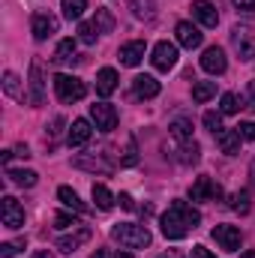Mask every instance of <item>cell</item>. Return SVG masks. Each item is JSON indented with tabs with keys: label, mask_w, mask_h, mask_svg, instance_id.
<instances>
[{
	"label": "cell",
	"mask_w": 255,
	"mask_h": 258,
	"mask_svg": "<svg viewBox=\"0 0 255 258\" xmlns=\"http://www.w3.org/2000/svg\"><path fill=\"white\" fill-rule=\"evenodd\" d=\"M201 225V213L186 204V201H174L165 213H162V234L168 240H183L186 234H192Z\"/></svg>",
	"instance_id": "6da1fadb"
},
{
	"label": "cell",
	"mask_w": 255,
	"mask_h": 258,
	"mask_svg": "<svg viewBox=\"0 0 255 258\" xmlns=\"http://www.w3.org/2000/svg\"><path fill=\"white\" fill-rule=\"evenodd\" d=\"M111 237H114L123 249H144V246H150V240H153L144 225H132V222L114 225V228H111Z\"/></svg>",
	"instance_id": "7a4b0ae2"
},
{
	"label": "cell",
	"mask_w": 255,
	"mask_h": 258,
	"mask_svg": "<svg viewBox=\"0 0 255 258\" xmlns=\"http://www.w3.org/2000/svg\"><path fill=\"white\" fill-rule=\"evenodd\" d=\"M54 93L60 102H78L87 93V84L75 75H54Z\"/></svg>",
	"instance_id": "3957f363"
},
{
	"label": "cell",
	"mask_w": 255,
	"mask_h": 258,
	"mask_svg": "<svg viewBox=\"0 0 255 258\" xmlns=\"http://www.w3.org/2000/svg\"><path fill=\"white\" fill-rule=\"evenodd\" d=\"M231 45H234V51H237V57L243 63L255 60V33L249 27H234L231 30Z\"/></svg>",
	"instance_id": "277c9868"
},
{
	"label": "cell",
	"mask_w": 255,
	"mask_h": 258,
	"mask_svg": "<svg viewBox=\"0 0 255 258\" xmlns=\"http://www.w3.org/2000/svg\"><path fill=\"white\" fill-rule=\"evenodd\" d=\"M57 24H60V21H57L51 12H33V18H30V33H33L36 42H45L48 36L57 33Z\"/></svg>",
	"instance_id": "5b68a950"
},
{
	"label": "cell",
	"mask_w": 255,
	"mask_h": 258,
	"mask_svg": "<svg viewBox=\"0 0 255 258\" xmlns=\"http://www.w3.org/2000/svg\"><path fill=\"white\" fill-rule=\"evenodd\" d=\"M210 237H213L216 246L225 249V252H237L240 243H243V234H240V228H234V225H216V228L210 231Z\"/></svg>",
	"instance_id": "8992f818"
},
{
	"label": "cell",
	"mask_w": 255,
	"mask_h": 258,
	"mask_svg": "<svg viewBox=\"0 0 255 258\" xmlns=\"http://www.w3.org/2000/svg\"><path fill=\"white\" fill-rule=\"evenodd\" d=\"M0 222L6 228H21L24 225V207L12 195H3L0 198Z\"/></svg>",
	"instance_id": "52a82bcc"
},
{
	"label": "cell",
	"mask_w": 255,
	"mask_h": 258,
	"mask_svg": "<svg viewBox=\"0 0 255 258\" xmlns=\"http://www.w3.org/2000/svg\"><path fill=\"white\" fill-rule=\"evenodd\" d=\"M150 63L159 72H168L171 66L177 63V45L174 42H156L153 51H150Z\"/></svg>",
	"instance_id": "ba28073f"
},
{
	"label": "cell",
	"mask_w": 255,
	"mask_h": 258,
	"mask_svg": "<svg viewBox=\"0 0 255 258\" xmlns=\"http://www.w3.org/2000/svg\"><path fill=\"white\" fill-rule=\"evenodd\" d=\"M90 120L96 123L99 132H111L117 126V108L108 102H96V105H90Z\"/></svg>",
	"instance_id": "9c48e42d"
},
{
	"label": "cell",
	"mask_w": 255,
	"mask_h": 258,
	"mask_svg": "<svg viewBox=\"0 0 255 258\" xmlns=\"http://www.w3.org/2000/svg\"><path fill=\"white\" fill-rule=\"evenodd\" d=\"M189 198L192 201H216V198H222V186L213 177H198L189 189Z\"/></svg>",
	"instance_id": "30bf717a"
},
{
	"label": "cell",
	"mask_w": 255,
	"mask_h": 258,
	"mask_svg": "<svg viewBox=\"0 0 255 258\" xmlns=\"http://www.w3.org/2000/svg\"><path fill=\"white\" fill-rule=\"evenodd\" d=\"M201 69H204V72H210V75H222V72L228 69L225 51H222L219 45H210V48H204V54H201Z\"/></svg>",
	"instance_id": "8fae6325"
},
{
	"label": "cell",
	"mask_w": 255,
	"mask_h": 258,
	"mask_svg": "<svg viewBox=\"0 0 255 258\" xmlns=\"http://www.w3.org/2000/svg\"><path fill=\"white\" fill-rule=\"evenodd\" d=\"M192 18L201 24V27H216L219 24V12L210 0H192Z\"/></svg>",
	"instance_id": "7c38bea8"
},
{
	"label": "cell",
	"mask_w": 255,
	"mask_h": 258,
	"mask_svg": "<svg viewBox=\"0 0 255 258\" xmlns=\"http://www.w3.org/2000/svg\"><path fill=\"white\" fill-rule=\"evenodd\" d=\"M87 240H90V228H84V225H81V228H75V231H69V234H60V237L54 240V246H57L60 252L69 255V252H75L78 246H84Z\"/></svg>",
	"instance_id": "4fadbf2b"
},
{
	"label": "cell",
	"mask_w": 255,
	"mask_h": 258,
	"mask_svg": "<svg viewBox=\"0 0 255 258\" xmlns=\"http://www.w3.org/2000/svg\"><path fill=\"white\" fill-rule=\"evenodd\" d=\"M45 102V75H42V63L33 60L30 63V105H42Z\"/></svg>",
	"instance_id": "5bb4252c"
},
{
	"label": "cell",
	"mask_w": 255,
	"mask_h": 258,
	"mask_svg": "<svg viewBox=\"0 0 255 258\" xmlns=\"http://www.w3.org/2000/svg\"><path fill=\"white\" fill-rule=\"evenodd\" d=\"M159 81L153 78V75H135L132 78V93L138 96V99H153V96H159Z\"/></svg>",
	"instance_id": "9a60e30c"
},
{
	"label": "cell",
	"mask_w": 255,
	"mask_h": 258,
	"mask_svg": "<svg viewBox=\"0 0 255 258\" xmlns=\"http://www.w3.org/2000/svg\"><path fill=\"white\" fill-rule=\"evenodd\" d=\"M117 81H120L117 69H111V66H102V69L96 72V93H99V96H111V93L117 90Z\"/></svg>",
	"instance_id": "2e32d148"
},
{
	"label": "cell",
	"mask_w": 255,
	"mask_h": 258,
	"mask_svg": "<svg viewBox=\"0 0 255 258\" xmlns=\"http://www.w3.org/2000/svg\"><path fill=\"white\" fill-rule=\"evenodd\" d=\"M144 51H147V45L141 42V39H132V42H126V45H120V63L123 66H138L141 60H144Z\"/></svg>",
	"instance_id": "e0dca14e"
},
{
	"label": "cell",
	"mask_w": 255,
	"mask_h": 258,
	"mask_svg": "<svg viewBox=\"0 0 255 258\" xmlns=\"http://www.w3.org/2000/svg\"><path fill=\"white\" fill-rule=\"evenodd\" d=\"M93 135V129H90V120H72V126L66 132V141H69V147H81V144H87V138Z\"/></svg>",
	"instance_id": "ac0fdd59"
},
{
	"label": "cell",
	"mask_w": 255,
	"mask_h": 258,
	"mask_svg": "<svg viewBox=\"0 0 255 258\" xmlns=\"http://www.w3.org/2000/svg\"><path fill=\"white\" fill-rule=\"evenodd\" d=\"M177 42L183 48H198L201 45V30L192 24V21H180L177 24Z\"/></svg>",
	"instance_id": "d6986e66"
},
{
	"label": "cell",
	"mask_w": 255,
	"mask_h": 258,
	"mask_svg": "<svg viewBox=\"0 0 255 258\" xmlns=\"http://www.w3.org/2000/svg\"><path fill=\"white\" fill-rule=\"evenodd\" d=\"M216 141H219L222 153H228V156H237V153H240V132H237V129H222V132L216 135Z\"/></svg>",
	"instance_id": "ffe728a7"
},
{
	"label": "cell",
	"mask_w": 255,
	"mask_h": 258,
	"mask_svg": "<svg viewBox=\"0 0 255 258\" xmlns=\"http://www.w3.org/2000/svg\"><path fill=\"white\" fill-rule=\"evenodd\" d=\"M72 165H75V168H84V171H105V174L114 168V165H111V162H105L102 156H75V159H72Z\"/></svg>",
	"instance_id": "44dd1931"
},
{
	"label": "cell",
	"mask_w": 255,
	"mask_h": 258,
	"mask_svg": "<svg viewBox=\"0 0 255 258\" xmlns=\"http://www.w3.org/2000/svg\"><path fill=\"white\" fill-rule=\"evenodd\" d=\"M201 159V147H198V141H180V147H177V162H183V165H195Z\"/></svg>",
	"instance_id": "7402d4cb"
},
{
	"label": "cell",
	"mask_w": 255,
	"mask_h": 258,
	"mask_svg": "<svg viewBox=\"0 0 255 258\" xmlns=\"http://www.w3.org/2000/svg\"><path fill=\"white\" fill-rule=\"evenodd\" d=\"M57 198H60V204H63V207H69V210H75V213H87V204L78 198V192H75V189L60 186V189H57Z\"/></svg>",
	"instance_id": "603a6c76"
},
{
	"label": "cell",
	"mask_w": 255,
	"mask_h": 258,
	"mask_svg": "<svg viewBox=\"0 0 255 258\" xmlns=\"http://www.w3.org/2000/svg\"><path fill=\"white\" fill-rule=\"evenodd\" d=\"M6 177L15 183V186H24V189H30V186H36V180H39V174L36 171H30V168H18V171H6Z\"/></svg>",
	"instance_id": "cb8c5ba5"
},
{
	"label": "cell",
	"mask_w": 255,
	"mask_h": 258,
	"mask_svg": "<svg viewBox=\"0 0 255 258\" xmlns=\"http://www.w3.org/2000/svg\"><path fill=\"white\" fill-rule=\"evenodd\" d=\"M216 96V81H195L192 84V99L201 105V102H207V99H213Z\"/></svg>",
	"instance_id": "d4e9b609"
},
{
	"label": "cell",
	"mask_w": 255,
	"mask_h": 258,
	"mask_svg": "<svg viewBox=\"0 0 255 258\" xmlns=\"http://www.w3.org/2000/svg\"><path fill=\"white\" fill-rule=\"evenodd\" d=\"M60 9H63V18L81 21V15H84V9H87V0H60Z\"/></svg>",
	"instance_id": "484cf974"
},
{
	"label": "cell",
	"mask_w": 255,
	"mask_h": 258,
	"mask_svg": "<svg viewBox=\"0 0 255 258\" xmlns=\"http://www.w3.org/2000/svg\"><path fill=\"white\" fill-rule=\"evenodd\" d=\"M93 201H96V207L99 210H111L114 207V195L108 192V186H102V183H93Z\"/></svg>",
	"instance_id": "4316f807"
},
{
	"label": "cell",
	"mask_w": 255,
	"mask_h": 258,
	"mask_svg": "<svg viewBox=\"0 0 255 258\" xmlns=\"http://www.w3.org/2000/svg\"><path fill=\"white\" fill-rule=\"evenodd\" d=\"M75 60V39H60L57 51H54V63H72Z\"/></svg>",
	"instance_id": "83f0119b"
},
{
	"label": "cell",
	"mask_w": 255,
	"mask_h": 258,
	"mask_svg": "<svg viewBox=\"0 0 255 258\" xmlns=\"http://www.w3.org/2000/svg\"><path fill=\"white\" fill-rule=\"evenodd\" d=\"M132 15L141 21H150L156 15V3L153 0H132Z\"/></svg>",
	"instance_id": "f1b7e54d"
},
{
	"label": "cell",
	"mask_w": 255,
	"mask_h": 258,
	"mask_svg": "<svg viewBox=\"0 0 255 258\" xmlns=\"http://www.w3.org/2000/svg\"><path fill=\"white\" fill-rule=\"evenodd\" d=\"M93 24H96V30H99V33H111V30H114V15H111L108 9H96Z\"/></svg>",
	"instance_id": "f546056e"
},
{
	"label": "cell",
	"mask_w": 255,
	"mask_h": 258,
	"mask_svg": "<svg viewBox=\"0 0 255 258\" xmlns=\"http://www.w3.org/2000/svg\"><path fill=\"white\" fill-rule=\"evenodd\" d=\"M96 36H99V30H96V24H93V21H81V24H78V42L93 45V42H96Z\"/></svg>",
	"instance_id": "4dcf8cb0"
},
{
	"label": "cell",
	"mask_w": 255,
	"mask_h": 258,
	"mask_svg": "<svg viewBox=\"0 0 255 258\" xmlns=\"http://www.w3.org/2000/svg\"><path fill=\"white\" fill-rule=\"evenodd\" d=\"M171 135H174L177 141H189V138H192V123L186 120V117L174 120V123H171Z\"/></svg>",
	"instance_id": "1f68e13d"
},
{
	"label": "cell",
	"mask_w": 255,
	"mask_h": 258,
	"mask_svg": "<svg viewBox=\"0 0 255 258\" xmlns=\"http://www.w3.org/2000/svg\"><path fill=\"white\" fill-rule=\"evenodd\" d=\"M3 90H6L12 99H21V96H24V93H21V84H18V75H15V72H6V75H3Z\"/></svg>",
	"instance_id": "d6a6232c"
},
{
	"label": "cell",
	"mask_w": 255,
	"mask_h": 258,
	"mask_svg": "<svg viewBox=\"0 0 255 258\" xmlns=\"http://www.w3.org/2000/svg\"><path fill=\"white\" fill-rule=\"evenodd\" d=\"M243 108V99H237V93H222V114H237Z\"/></svg>",
	"instance_id": "836d02e7"
},
{
	"label": "cell",
	"mask_w": 255,
	"mask_h": 258,
	"mask_svg": "<svg viewBox=\"0 0 255 258\" xmlns=\"http://www.w3.org/2000/svg\"><path fill=\"white\" fill-rule=\"evenodd\" d=\"M204 129L213 132V135H219L222 132V114L219 111H204Z\"/></svg>",
	"instance_id": "e575fe53"
},
{
	"label": "cell",
	"mask_w": 255,
	"mask_h": 258,
	"mask_svg": "<svg viewBox=\"0 0 255 258\" xmlns=\"http://www.w3.org/2000/svg\"><path fill=\"white\" fill-rule=\"evenodd\" d=\"M231 210H237V213H249V192H246V189L231 195Z\"/></svg>",
	"instance_id": "d590c367"
},
{
	"label": "cell",
	"mask_w": 255,
	"mask_h": 258,
	"mask_svg": "<svg viewBox=\"0 0 255 258\" xmlns=\"http://www.w3.org/2000/svg\"><path fill=\"white\" fill-rule=\"evenodd\" d=\"M24 249V240H15V243H0V258H12Z\"/></svg>",
	"instance_id": "8d00e7d4"
},
{
	"label": "cell",
	"mask_w": 255,
	"mask_h": 258,
	"mask_svg": "<svg viewBox=\"0 0 255 258\" xmlns=\"http://www.w3.org/2000/svg\"><path fill=\"white\" fill-rule=\"evenodd\" d=\"M54 225H57V228H72V225H75V216H72V213H57V216H54Z\"/></svg>",
	"instance_id": "74e56055"
},
{
	"label": "cell",
	"mask_w": 255,
	"mask_h": 258,
	"mask_svg": "<svg viewBox=\"0 0 255 258\" xmlns=\"http://www.w3.org/2000/svg\"><path fill=\"white\" fill-rule=\"evenodd\" d=\"M243 99V105L249 108V111H255V81H249V87H246V96H240Z\"/></svg>",
	"instance_id": "f35d334b"
},
{
	"label": "cell",
	"mask_w": 255,
	"mask_h": 258,
	"mask_svg": "<svg viewBox=\"0 0 255 258\" xmlns=\"http://www.w3.org/2000/svg\"><path fill=\"white\" fill-rule=\"evenodd\" d=\"M237 132H240V138L255 141V123H240V126H237Z\"/></svg>",
	"instance_id": "ab89813d"
},
{
	"label": "cell",
	"mask_w": 255,
	"mask_h": 258,
	"mask_svg": "<svg viewBox=\"0 0 255 258\" xmlns=\"http://www.w3.org/2000/svg\"><path fill=\"white\" fill-rule=\"evenodd\" d=\"M237 9H243V12H255V0H231Z\"/></svg>",
	"instance_id": "60d3db41"
},
{
	"label": "cell",
	"mask_w": 255,
	"mask_h": 258,
	"mask_svg": "<svg viewBox=\"0 0 255 258\" xmlns=\"http://www.w3.org/2000/svg\"><path fill=\"white\" fill-rule=\"evenodd\" d=\"M192 258H216V255H213L210 249H204V246H195V249H192Z\"/></svg>",
	"instance_id": "b9f144b4"
},
{
	"label": "cell",
	"mask_w": 255,
	"mask_h": 258,
	"mask_svg": "<svg viewBox=\"0 0 255 258\" xmlns=\"http://www.w3.org/2000/svg\"><path fill=\"white\" fill-rule=\"evenodd\" d=\"M120 204H123V207H126V210H135V201H132V195H120Z\"/></svg>",
	"instance_id": "7bdbcfd3"
},
{
	"label": "cell",
	"mask_w": 255,
	"mask_h": 258,
	"mask_svg": "<svg viewBox=\"0 0 255 258\" xmlns=\"http://www.w3.org/2000/svg\"><path fill=\"white\" fill-rule=\"evenodd\" d=\"M90 258H111V252H108V249H96Z\"/></svg>",
	"instance_id": "ee69618b"
},
{
	"label": "cell",
	"mask_w": 255,
	"mask_h": 258,
	"mask_svg": "<svg viewBox=\"0 0 255 258\" xmlns=\"http://www.w3.org/2000/svg\"><path fill=\"white\" fill-rule=\"evenodd\" d=\"M33 258H51V252H36Z\"/></svg>",
	"instance_id": "f6af8a7d"
},
{
	"label": "cell",
	"mask_w": 255,
	"mask_h": 258,
	"mask_svg": "<svg viewBox=\"0 0 255 258\" xmlns=\"http://www.w3.org/2000/svg\"><path fill=\"white\" fill-rule=\"evenodd\" d=\"M240 258H255V252H243V255H240Z\"/></svg>",
	"instance_id": "bcb514c9"
},
{
	"label": "cell",
	"mask_w": 255,
	"mask_h": 258,
	"mask_svg": "<svg viewBox=\"0 0 255 258\" xmlns=\"http://www.w3.org/2000/svg\"><path fill=\"white\" fill-rule=\"evenodd\" d=\"M117 258H132V255H129V252H120V255H117Z\"/></svg>",
	"instance_id": "7dc6e473"
},
{
	"label": "cell",
	"mask_w": 255,
	"mask_h": 258,
	"mask_svg": "<svg viewBox=\"0 0 255 258\" xmlns=\"http://www.w3.org/2000/svg\"><path fill=\"white\" fill-rule=\"evenodd\" d=\"M252 183H255V162H252Z\"/></svg>",
	"instance_id": "c3c4849f"
},
{
	"label": "cell",
	"mask_w": 255,
	"mask_h": 258,
	"mask_svg": "<svg viewBox=\"0 0 255 258\" xmlns=\"http://www.w3.org/2000/svg\"><path fill=\"white\" fill-rule=\"evenodd\" d=\"M162 258H174V255H162Z\"/></svg>",
	"instance_id": "681fc988"
}]
</instances>
